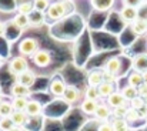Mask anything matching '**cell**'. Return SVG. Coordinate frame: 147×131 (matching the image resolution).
Instances as JSON below:
<instances>
[{
    "mask_svg": "<svg viewBox=\"0 0 147 131\" xmlns=\"http://www.w3.org/2000/svg\"><path fill=\"white\" fill-rule=\"evenodd\" d=\"M67 86H69V84H66V81H64L60 76H56V77H53L51 81H50L49 91L53 97H63V94H64Z\"/></svg>",
    "mask_w": 147,
    "mask_h": 131,
    "instance_id": "5b68a950",
    "label": "cell"
},
{
    "mask_svg": "<svg viewBox=\"0 0 147 131\" xmlns=\"http://www.w3.org/2000/svg\"><path fill=\"white\" fill-rule=\"evenodd\" d=\"M120 69H121V60L119 57H111L107 60L106 66H104V70L111 73V74H119L120 73Z\"/></svg>",
    "mask_w": 147,
    "mask_h": 131,
    "instance_id": "d6986e66",
    "label": "cell"
},
{
    "mask_svg": "<svg viewBox=\"0 0 147 131\" xmlns=\"http://www.w3.org/2000/svg\"><path fill=\"white\" fill-rule=\"evenodd\" d=\"M143 73H139V71H131L129 76H127V84L133 86V87H140L143 84Z\"/></svg>",
    "mask_w": 147,
    "mask_h": 131,
    "instance_id": "cb8c5ba5",
    "label": "cell"
},
{
    "mask_svg": "<svg viewBox=\"0 0 147 131\" xmlns=\"http://www.w3.org/2000/svg\"><path fill=\"white\" fill-rule=\"evenodd\" d=\"M14 124L11 121L10 117H6V118H0V131H9L10 128H13Z\"/></svg>",
    "mask_w": 147,
    "mask_h": 131,
    "instance_id": "836d02e7",
    "label": "cell"
},
{
    "mask_svg": "<svg viewBox=\"0 0 147 131\" xmlns=\"http://www.w3.org/2000/svg\"><path fill=\"white\" fill-rule=\"evenodd\" d=\"M97 131H113V126L110 121H104V123H100Z\"/></svg>",
    "mask_w": 147,
    "mask_h": 131,
    "instance_id": "8d00e7d4",
    "label": "cell"
},
{
    "mask_svg": "<svg viewBox=\"0 0 147 131\" xmlns=\"http://www.w3.org/2000/svg\"><path fill=\"white\" fill-rule=\"evenodd\" d=\"M80 97H82V91L79 88L74 87V86H67V88H66V91H64V94H63L61 98L67 104L74 105V104H77L80 101Z\"/></svg>",
    "mask_w": 147,
    "mask_h": 131,
    "instance_id": "52a82bcc",
    "label": "cell"
},
{
    "mask_svg": "<svg viewBox=\"0 0 147 131\" xmlns=\"http://www.w3.org/2000/svg\"><path fill=\"white\" fill-rule=\"evenodd\" d=\"M71 1H73V0H71Z\"/></svg>",
    "mask_w": 147,
    "mask_h": 131,
    "instance_id": "7dc6e473",
    "label": "cell"
},
{
    "mask_svg": "<svg viewBox=\"0 0 147 131\" xmlns=\"http://www.w3.org/2000/svg\"><path fill=\"white\" fill-rule=\"evenodd\" d=\"M83 95H84V98H87V100H96V101H100V100H101L97 87H92V86H87V87L84 88Z\"/></svg>",
    "mask_w": 147,
    "mask_h": 131,
    "instance_id": "f1b7e54d",
    "label": "cell"
},
{
    "mask_svg": "<svg viewBox=\"0 0 147 131\" xmlns=\"http://www.w3.org/2000/svg\"><path fill=\"white\" fill-rule=\"evenodd\" d=\"M146 47H147V39H146Z\"/></svg>",
    "mask_w": 147,
    "mask_h": 131,
    "instance_id": "f6af8a7d",
    "label": "cell"
},
{
    "mask_svg": "<svg viewBox=\"0 0 147 131\" xmlns=\"http://www.w3.org/2000/svg\"><path fill=\"white\" fill-rule=\"evenodd\" d=\"M127 111H129V105H123V107L113 108L111 117H113V118H126V116H127Z\"/></svg>",
    "mask_w": 147,
    "mask_h": 131,
    "instance_id": "1f68e13d",
    "label": "cell"
},
{
    "mask_svg": "<svg viewBox=\"0 0 147 131\" xmlns=\"http://www.w3.org/2000/svg\"><path fill=\"white\" fill-rule=\"evenodd\" d=\"M109 107L111 108H117V107H123V105H129V101L124 98V95L121 94V91H114L110 97L106 98Z\"/></svg>",
    "mask_w": 147,
    "mask_h": 131,
    "instance_id": "7c38bea8",
    "label": "cell"
},
{
    "mask_svg": "<svg viewBox=\"0 0 147 131\" xmlns=\"http://www.w3.org/2000/svg\"><path fill=\"white\" fill-rule=\"evenodd\" d=\"M126 120H127L129 123H134V121H139V120H140V114H139V110H134V108H130V107H129V111H127Z\"/></svg>",
    "mask_w": 147,
    "mask_h": 131,
    "instance_id": "d6a6232c",
    "label": "cell"
},
{
    "mask_svg": "<svg viewBox=\"0 0 147 131\" xmlns=\"http://www.w3.org/2000/svg\"><path fill=\"white\" fill-rule=\"evenodd\" d=\"M11 20H13V23H14L17 27H20L22 30H26V29H29V27H30V19H29V16H27V14L16 13V14H14V17H13Z\"/></svg>",
    "mask_w": 147,
    "mask_h": 131,
    "instance_id": "ffe728a7",
    "label": "cell"
},
{
    "mask_svg": "<svg viewBox=\"0 0 147 131\" xmlns=\"http://www.w3.org/2000/svg\"><path fill=\"white\" fill-rule=\"evenodd\" d=\"M143 3H147V0H143Z\"/></svg>",
    "mask_w": 147,
    "mask_h": 131,
    "instance_id": "ee69618b",
    "label": "cell"
},
{
    "mask_svg": "<svg viewBox=\"0 0 147 131\" xmlns=\"http://www.w3.org/2000/svg\"><path fill=\"white\" fill-rule=\"evenodd\" d=\"M7 70L11 76L17 77L19 74H22L23 71L29 70V61L26 57L23 56H16V57H11L9 64H7Z\"/></svg>",
    "mask_w": 147,
    "mask_h": 131,
    "instance_id": "3957f363",
    "label": "cell"
},
{
    "mask_svg": "<svg viewBox=\"0 0 147 131\" xmlns=\"http://www.w3.org/2000/svg\"><path fill=\"white\" fill-rule=\"evenodd\" d=\"M29 100L30 98H27V97H11L10 101H11V105L16 111H24Z\"/></svg>",
    "mask_w": 147,
    "mask_h": 131,
    "instance_id": "d4e9b609",
    "label": "cell"
},
{
    "mask_svg": "<svg viewBox=\"0 0 147 131\" xmlns=\"http://www.w3.org/2000/svg\"><path fill=\"white\" fill-rule=\"evenodd\" d=\"M4 32H6V23L0 21V37L4 36Z\"/></svg>",
    "mask_w": 147,
    "mask_h": 131,
    "instance_id": "f35d334b",
    "label": "cell"
},
{
    "mask_svg": "<svg viewBox=\"0 0 147 131\" xmlns=\"http://www.w3.org/2000/svg\"><path fill=\"white\" fill-rule=\"evenodd\" d=\"M29 19H30V27H42L45 23H46V13L43 11H37V10H33L30 14H29Z\"/></svg>",
    "mask_w": 147,
    "mask_h": 131,
    "instance_id": "9a60e30c",
    "label": "cell"
},
{
    "mask_svg": "<svg viewBox=\"0 0 147 131\" xmlns=\"http://www.w3.org/2000/svg\"><path fill=\"white\" fill-rule=\"evenodd\" d=\"M129 107H130V108H134V110H142V108L146 107V100L139 95V97L133 98V100L129 103Z\"/></svg>",
    "mask_w": 147,
    "mask_h": 131,
    "instance_id": "4dcf8cb0",
    "label": "cell"
},
{
    "mask_svg": "<svg viewBox=\"0 0 147 131\" xmlns=\"http://www.w3.org/2000/svg\"><path fill=\"white\" fill-rule=\"evenodd\" d=\"M34 10V3L33 0H22V1H17V13H22V14H30L32 11Z\"/></svg>",
    "mask_w": 147,
    "mask_h": 131,
    "instance_id": "7402d4cb",
    "label": "cell"
},
{
    "mask_svg": "<svg viewBox=\"0 0 147 131\" xmlns=\"http://www.w3.org/2000/svg\"><path fill=\"white\" fill-rule=\"evenodd\" d=\"M43 111H45V107H43L42 101H39V100H29L26 110H24V113L29 116V118L30 117H39V116L43 114Z\"/></svg>",
    "mask_w": 147,
    "mask_h": 131,
    "instance_id": "9c48e42d",
    "label": "cell"
},
{
    "mask_svg": "<svg viewBox=\"0 0 147 131\" xmlns=\"http://www.w3.org/2000/svg\"><path fill=\"white\" fill-rule=\"evenodd\" d=\"M98 90V94H100V97H101V100L103 98H107V97H110L116 90H114V84H111V83H107V81H103L100 86L97 87Z\"/></svg>",
    "mask_w": 147,
    "mask_h": 131,
    "instance_id": "603a6c76",
    "label": "cell"
},
{
    "mask_svg": "<svg viewBox=\"0 0 147 131\" xmlns=\"http://www.w3.org/2000/svg\"><path fill=\"white\" fill-rule=\"evenodd\" d=\"M33 3H34V10L43 11V13H46L49 10L50 4H51L50 0H33Z\"/></svg>",
    "mask_w": 147,
    "mask_h": 131,
    "instance_id": "f546056e",
    "label": "cell"
},
{
    "mask_svg": "<svg viewBox=\"0 0 147 131\" xmlns=\"http://www.w3.org/2000/svg\"><path fill=\"white\" fill-rule=\"evenodd\" d=\"M146 21H147V17H146Z\"/></svg>",
    "mask_w": 147,
    "mask_h": 131,
    "instance_id": "bcb514c9",
    "label": "cell"
},
{
    "mask_svg": "<svg viewBox=\"0 0 147 131\" xmlns=\"http://www.w3.org/2000/svg\"><path fill=\"white\" fill-rule=\"evenodd\" d=\"M9 93L11 97H27L29 98L32 95V88L19 83V81H14L9 88Z\"/></svg>",
    "mask_w": 147,
    "mask_h": 131,
    "instance_id": "ba28073f",
    "label": "cell"
},
{
    "mask_svg": "<svg viewBox=\"0 0 147 131\" xmlns=\"http://www.w3.org/2000/svg\"><path fill=\"white\" fill-rule=\"evenodd\" d=\"M111 126H113V131H130L129 121L126 118H114L111 121Z\"/></svg>",
    "mask_w": 147,
    "mask_h": 131,
    "instance_id": "4316f807",
    "label": "cell"
},
{
    "mask_svg": "<svg viewBox=\"0 0 147 131\" xmlns=\"http://www.w3.org/2000/svg\"><path fill=\"white\" fill-rule=\"evenodd\" d=\"M10 118H11L13 124L17 126V127H23L29 121V116L24 111H16V110L13 111V114L10 116Z\"/></svg>",
    "mask_w": 147,
    "mask_h": 131,
    "instance_id": "44dd1931",
    "label": "cell"
},
{
    "mask_svg": "<svg viewBox=\"0 0 147 131\" xmlns=\"http://www.w3.org/2000/svg\"><path fill=\"white\" fill-rule=\"evenodd\" d=\"M36 79H37L36 73L29 69V70L23 71L22 74H19V76L16 77V81H19V83H22V84H24V86L32 88L34 86V83H36Z\"/></svg>",
    "mask_w": 147,
    "mask_h": 131,
    "instance_id": "4fadbf2b",
    "label": "cell"
},
{
    "mask_svg": "<svg viewBox=\"0 0 147 131\" xmlns=\"http://www.w3.org/2000/svg\"><path fill=\"white\" fill-rule=\"evenodd\" d=\"M137 91H139V95L142 97V98H147V84L146 83H143L140 87H137Z\"/></svg>",
    "mask_w": 147,
    "mask_h": 131,
    "instance_id": "74e56055",
    "label": "cell"
},
{
    "mask_svg": "<svg viewBox=\"0 0 147 131\" xmlns=\"http://www.w3.org/2000/svg\"><path fill=\"white\" fill-rule=\"evenodd\" d=\"M114 1L116 0H90V4L96 11L103 13V11H109L114 6Z\"/></svg>",
    "mask_w": 147,
    "mask_h": 131,
    "instance_id": "e0dca14e",
    "label": "cell"
},
{
    "mask_svg": "<svg viewBox=\"0 0 147 131\" xmlns=\"http://www.w3.org/2000/svg\"><path fill=\"white\" fill-rule=\"evenodd\" d=\"M119 16L121 19V21L126 26L133 24L137 19H140V11L137 7H130V6H123L121 10L119 11Z\"/></svg>",
    "mask_w": 147,
    "mask_h": 131,
    "instance_id": "277c9868",
    "label": "cell"
},
{
    "mask_svg": "<svg viewBox=\"0 0 147 131\" xmlns=\"http://www.w3.org/2000/svg\"><path fill=\"white\" fill-rule=\"evenodd\" d=\"M103 81H104V71H101L98 69H94V70L89 71V74H87V86L98 87Z\"/></svg>",
    "mask_w": 147,
    "mask_h": 131,
    "instance_id": "5bb4252c",
    "label": "cell"
},
{
    "mask_svg": "<svg viewBox=\"0 0 147 131\" xmlns=\"http://www.w3.org/2000/svg\"><path fill=\"white\" fill-rule=\"evenodd\" d=\"M130 30L136 34V36H144L147 33V21L146 19H137L133 24H130Z\"/></svg>",
    "mask_w": 147,
    "mask_h": 131,
    "instance_id": "ac0fdd59",
    "label": "cell"
},
{
    "mask_svg": "<svg viewBox=\"0 0 147 131\" xmlns=\"http://www.w3.org/2000/svg\"><path fill=\"white\" fill-rule=\"evenodd\" d=\"M73 10H74V4L71 0H59L50 4L49 10L46 11V16L51 21H59Z\"/></svg>",
    "mask_w": 147,
    "mask_h": 131,
    "instance_id": "6da1fadb",
    "label": "cell"
},
{
    "mask_svg": "<svg viewBox=\"0 0 147 131\" xmlns=\"http://www.w3.org/2000/svg\"><path fill=\"white\" fill-rule=\"evenodd\" d=\"M103 71H104V81L111 83V84H114V83L117 81V76H116V74H111V73H109V71H106V70H103Z\"/></svg>",
    "mask_w": 147,
    "mask_h": 131,
    "instance_id": "d590c367",
    "label": "cell"
},
{
    "mask_svg": "<svg viewBox=\"0 0 147 131\" xmlns=\"http://www.w3.org/2000/svg\"><path fill=\"white\" fill-rule=\"evenodd\" d=\"M39 50H40L39 42L34 37H26V39H23L19 43V53H20V56H23L26 58L27 57L32 58Z\"/></svg>",
    "mask_w": 147,
    "mask_h": 131,
    "instance_id": "7a4b0ae2",
    "label": "cell"
},
{
    "mask_svg": "<svg viewBox=\"0 0 147 131\" xmlns=\"http://www.w3.org/2000/svg\"><path fill=\"white\" fill-rule=\"evenodd\" d=\"M123 6H130V7H140L143 4V0H121Z\"/></svg>",
    "mask_w": 147,
    "mask_h": 131,
    "instance_id": "e575fe53",
    "label": "cell"
},
{
    "mask_svg": "<svg viewBox=\"0 0 147 131\" xmlns=\"http://www.w3.org/2000/svg\"><path fill=\"white\" fill-rule=\"evenodd\" d=\"M3 101H4V95H3V94H0V104H1Z\"/></svg>",
    "mask_w": 147,
    "mask_h": 131,
    "instance_id": "b9f144b4",
    "label": "cell"
},
{
    "mask_svg": "<svg viewBox=\"0 0 147 131\" xmlns=\"http://www.w3.org/2000/svg\"><path fill=\"white\" fill-rule=\"evenodd\" d=\"M98 104H100V101L84 98V100L82 101V104H80V110H82V113L86 114V116H94V111L97 110Z\"/></svg>",
    "mask_w": 147,
    "mask_h": 131,
    "instance_id": "2e32d148",
    "label": "cell"
},
{
    "mask_svg": "<svg viewBox=\"0 0 147 131\" xmlns=\"http://www.w3.org/2000/svg\"><path fill=\"white\" fill-rule=\"evenodd\" d=\"M121 94L124 95V98L130 103L133 98H136V97H139V91H137V87H133V86H130V84H127L126 87H123L121 90Z\"/></svg>",
    "mask_w": 147,
    "mask_h": 131,
    "instance_id": "484cf974",
    "label": "cell"
},
{
    "mask_svg": "<svg viewBox=\"0 0 147 131\" xmlns=\"http://www.w3.org/2000/svg\"><path fill=\"white\" fill-rule=\"evenodd\" d=\"M14 108L11 105V101L9 100H4L1 104H0V118H6V117H10L13 114Z\"/></svg>",
    "mask_w": 147,
    "mask_h": 131,
    "instance_id": "83f0119b",
    "label": "cell"
},
{
    "mask_svg": "<svg viewBox=\"0 0 147 131\" xmlns=\"http://www.w3.org/2000/svg\"><path fill=\"white\" fill-rule=\"evenodd\" d=\"M9 131H23V128H22V127H17V126H14L13 128H10Z\"/></svg>",
    "mask_w": 147,
    "mask_h": 131,
    "instance_id": "ab89813d",
    "label": "cell"
},
{
    "mask_svg": "<svg viewBox=\"0 0 147 131\" xmlns=\"http://www.w3.org/2000/svg\"><path fill=\"white\" fill-rule=\"evenodd\" d=\"M32 61L34 63V66L37 67H47L51 64V53L46 48H40L33 57Z\"/></svg>",
    "mask_w": 147,
    "mask_h": 131,
    "instance_id": "8992f818",
    "label": "cell"
},
{
    "mask_svg": "<svg viewBox=\"0 0 147 131\" xmlns=\"http://www.w3.org/2000/svg\"><path fill=\"white\" fill-rule=\"evenodd\" d=\"M0 94H3V87H1V84H0Z\"/></svg>",
    "mask_w": 147,
    "mask_h": 131,
    "instance_id": "7bdbcfd3",
    "label": "cell"
},
{
    "mask_svg": "<svg viewBox=\"0 0 147 131\" xmlns=\"http://www.w3.org/2000/svg\"><path fill=\"white\" fill-rule=\"evenodd\" d=\"M111 113H113V108L109 107L107 103H100L97 110L94 111V118H96L97 121H101V123L109 121V118L111 117Z\"/></svg>",
    "mask_w": 147,
    "mask_h": 131,
    "instance_id": "30bf717a",
    "label": "cell"
},
{
    "mask_svg": "<svg viewBox=\"0 0 147 131\" xmlns=\"http://www.w3.org/2000/svg\"><path fill=\"white\" fill-rule=\"evenodd\" d=\"M131 66L134 71L139 73H146L147 71V53H139L133 57Z\"/></svg>",
    "mask_w": 147,
    "mask_h": 131,
    "instance_id": "8fae6325",
    "label": "cell"
},
{
    "mask_svg": "<svg viewBox=\"0 0 147 131\" xmlns=\"http://www.w3.org/2000/svg\"><path fill=\"white\" fill-rule=\"evenodd\" d=\"M143 81L147 84V71H146V73H143Z\"/></svg>",
    "mask_w": 147,
    "mask_h": 131,
    "instance_id": "60d3db41",
    "label": "cell"
}]
</instances>
